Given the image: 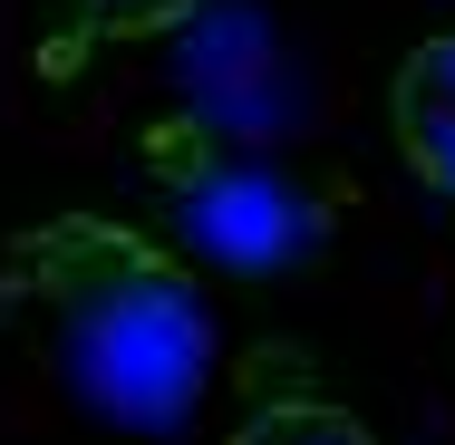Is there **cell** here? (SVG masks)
<instances>
[{"label": "cell", "instance_id": "3", "mask_svg": "<svg viewBox=\"0 0 455 445\" xmlns=\"http://www.w3.org/2000/svg\"><path fill=\"white\" fill-rule=\"evenodd\" d=\"M387 136H397L417 184L455 194V29L407 49V68L387 78Z\"/></svg>", "mask_w": 455, "mask_h": 445}, {"label": "cell", "instance_id": "2", "mask_svg": "<svg viewBox=\"0 0 455 445\" xmlns=\"http://www.w3.org/2000/svg\"><path fill=\"white\" fill-rule=\"evenodd\" d=\"M146 175L175 194V213L194 223V242L204 252H223V262H300L310 242H320V194L291 175L281 155L262 146H233V136H213V126H194V116H165L156 136H146Z\"/></svg>", "mask_w": 455, "mask_h": 445}, {"label": "cell", "instance_id": "1", "mask_svg": "<svg viewBox=\"0 0 455 445\" xmlns=\"http://www.w3.org/2000/svg\"><path fill=\"white\" fill-rule=\"evenodd\" d=\"M0 300L49 320L68 387L116 426H175L213 387V300L116 213H49L10 233Z\"/></svg>", "mask_w": 455, "mask_h": 445}, {"label": "cell", "instance_id": "5", "mask_svg": "<svg viewBox=\"0 0 455 445\" xmlns=\"http://www.w3.org/2000/svg\"><path fill=\"white\" fill-rule=\"evenodd\" d=\"M233 445H378V436L330 397H272V407H252L233 426Z\"/></svg>", "mask_w": 455, "mask_h": 445}, {"label": "cell", "instance_id": "4", "mask_svg": "<svg viewBox=\"0 0 455 445\" xmlns=\"http://www.w3.org/2000/svg\"><path fill=\"white\" fill-rule=\"evenodd\" d=\"M204 0H59V29H49V68L68 78L88 49H116V39H156V29H184Z\"/></svg>", "mask_w": 455, "mask_h": 445}]
</instances>
